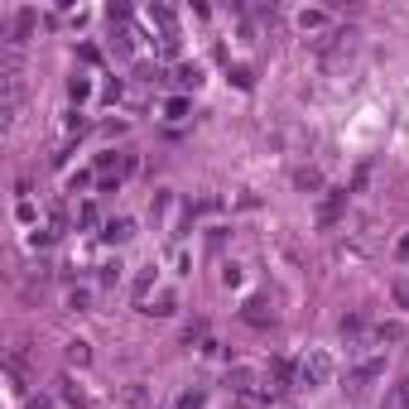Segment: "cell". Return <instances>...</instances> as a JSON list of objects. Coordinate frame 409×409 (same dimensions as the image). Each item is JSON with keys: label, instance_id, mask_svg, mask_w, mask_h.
Here are the masks:
<instances>
[{"label": "cell", "instance_id": "cell-1", "mask_svg": "<svg viewBox=\"0 0 409 409\" xmlns=\"http://www.w3.org/2000/svg\"><path fill=\"white\" fill-rule=\"evenodd\" d=\"M299 385H308V390H323V385H332V356L313 347V352L299 361Z\"/></svg>", "mask_w": 409, "mask_h": 409}, {"label": "cell", "instance_id": "cell-2", "mask_svg": "<svg viewBox=\"0 0 409 409\" xmlns=\"http://www.w3.org/2000/svg\"><path fill=\"white\" fill-rule=\"evenodd\" d=\"M260 385V376H255V366H231L226 371V390H236L241 400H270L265 390H255Z\"/></svg>", "mask_w": 409, "mask_h": 409}, {"label": "cell", "instance_id": "cell-3", "mask_svg": "<svg viewBox=\"0 0 409 409\" xmlns=\"http://www.w3.org/2000/svg\"><path fill=\"white\" fill-rule=\"evenodd\" d=\"M376 376H385V356H361V361L352 366V376H347V390L356 395V390H366Z\"/></svg>", "mask_w": 409, "mask_h": 409}, {"label": "cell", "instance_id": "cell-4", "mask_svg": "<svg viewBox=\"0 0 409 409\" xmlns=\"http://www.w3.org/2000/svg\"><path fill=\"white\" fill-rule=\"evenodd\" d=\"M130 236H135V221H130V217H111L106 226H102V241H106V245H126Z\"/></svg>", "mask_w": 409, "mask_h": 409}, {"label": "cell", "instance_id": "cell-5", "mask_svg": "<svg viewBox=\"0 0 409 409\" xmlns=\"http://www.w3.org/2000/svg\"><path fill=\"white\" fill-rule=\"evenodd\" d=\"M154 279H159V270H154V265H140V274L130 279V294H135L140 303H149V289H154Z\"/></svg>", "mask_w": 409, "mask_h": 409}, {"label": "cell", "instance_id": "cell-6", "mask_svg": "<svg viewBox=\"0 0 409 409\" xmlns=\"http://www.w3.org/2000/svg\"><path fill=\"white\" fill-rule=\"evenodd\" d=\"M241 318H245V323H255V327H265V323H274V313H270V303H265V299H245V308H241Z\"/></svg>", "mask_w": 409, "mask_h": 409}, {"label": "cell", "instance_id": "cell-7", "mask_svg": "<svg viewBox=\"0 0 409 409\" xmlns=\"http://www.w3.org/2000/svg\"><path fill=\"white\" fill-rule=\"evenodd\" d=\"M381 409H409V376H400V381H395L390 390H385Z\"/></svg>", "mask_w": 409, "mask_h": 409}, {"label": "cell", "instance_id": "cell-8", "mask_svg": "<svg viewBox=\"0 0 409 409\" xmlns=\"http://www.w3.org/2000/svg\"><path fill=\"white\" fill-rule=\"evenodd\" d=\"M342 207H347V193H327V202H323V207H318V226H332Z\"/></svg>", "mask_w": 409, "mask_h": 409}, {"label": "cell", "instance_id": "cell-9", "mask_svg": "<svg viewBox=\"0 0 409 409\" xmlns=\"http://www.w3.org/2000/svg\"><path fill=\"white\" fill-rule=\"evenodd\" d=\"M111 49H116L121 58H135V34H130V29L121 25L116 34H111Z\"/></svg>", "mask_w": 409, "mask_h": 409}, {"label": "cell", "instance_id": "cell-10", "mask_svg": "<svg viewBox=\"0 0 409 409\" xmlns=\"http://www.w3.org/2000/svg\"><path fill=\"white\" fill-rule=\"evenodd\" d=\"M29 29H34V10H20V15H15V29H10V44H25Z\"/></svg>", "mask_w": 409, "mask_h": 409}, {"label": "cell", "instance_id": "cell-11", "mask_svg": "<svg viewBox=\"0 0 409 409\" xmlns=\"http://www.w3.org/2000/svg\"><path fill=\"white\" fill-rule=\"evenodd\" d=\"M294 188H303V193L323 188V173H318V169H299V173H294Z\"/></svg>", "mask_w": 409, "mask_h": 409}, {"label": "cell", "instance_id": "cell-12", "mask_svg": "<svg viewBox=\"0 0 409 409\" xmlns=\"http://www.w3.org/2000/svg\"><path fill=\"white\" fill-rule=\"evenodd\" d=\"M121 400H126L130 409H149V390H145V385H126V395H121Z\"/></svg>", "mask_w": 409, "mask_h": 409}, {"label": "cell", "instance_id": "cell-13", "mask_svg": "<svg viewBox=\"0 0 409 409\" xmlns=\"http://www.w3.org/2000/svg\"><path fill=\"white\" fill-rule=\"evenodd\" d=\"M327 25V10H299V29H323Z\"/></svg>", "mask_w": 409, "mask_h": 409}, {"label": "cell", "instance_id": "cell-14", "mask_svg": "<svg viewBox=\"0 0 409 409\" xmlns=\"http://www.w3.org/2000/svg\"><path fill=\"white\" fill-rule=\"evenodd\" d=\"M145 313H159V318H169V313H173V294H159V299H149V303H145Z\"/></svg>", "mask_w": 409, "mask_h": 409}, {"label": "cell", "instance_id": "cell-15", "mask_svg": "<svg viewBox=\"0 0 409 409\" xmlns=\"http://www.w3.org/2000/svg\"><path fill=\"white\" fill-rule=\"evenodd\" d=\"M63 400H68L73 409H87V390H78V385L68 381V385H63Z\"/></svg>", "mask_w": 409, "mask_h": 409}, {"label": "cell", "instance_id": "cell-16", "mask_svg": "<svg viewBox=\"0 0 409 409\" xmlns=\"http://www.w3.org/2000/svg\"><path fill=\"white\" fill-rule=\"evenodd\" d=\"M202 405H207L202 390H183V395H178V409H202Z\"/></svg>", "mask_w": 409, "mask_h": 409}, {"label": "cell", "instance_id": "cell-17", "mask_svg": "<svg viewBox=\"0 0 409 409\" xmlns=\"http://www.w3.org/2000/svg\"><path fill=\"white\" fill-rule=\"evenodd\" d=\"M68 361H73V366H87V361H92L87 342H68Z\"/></svg>", "mask_w": 409, "mask_h": 409}, {"label": "cell", "instance_id": "cell-18", "mask_svg": "<svg viewBox=\"0 0 409 409\" xmlns=\"http://www.w3.org/2000/svg\"><path fill=\"white\" fill-rule=\"evenodd\" d=\"M63 130H68V135H82V130H87V121H82L78 111H68V116H63Z\"/></svg>", "mask_w": 409, "mask_h": 409}, {"label": "cell", "instance_id": "cell-19", "mask_svg": "<svg viewBox=\"0 0 409 409\" xmlns=\"http://www.w3.org/2000/svg\"><path fill=\"white\" fill-rule=\"evenodd\" d=\"M164 116H173V121L188 116V102H183V97H169V102H164Z\"/></svg>", "mask_w": 409, "mask_h": 409}, {"label": "cell", "instance_id": "cell-20", "mask_svg": "<svg viewBox=\"0 0 409 409\" xmlns=\"http://www.w3.org/2000/svg\"><path fill=\"white\" fill-rule=\"evenodd\" d=\"M68 92H73V102H87V92H92V82H87V78H73V82H68Z\"/></svg>", "mask_w": 409, "mask_h": 409}, {"label": "cell", "instance_id": "cell-21", "mask_svg": "<svg viewBox=\"0 0 409 409\" xmlns=\"http://www.w3.org/2000/svg\"><path fill=\"white\" fill-rule=\"evenodd\" d=\"M178 82H183V87H197V82H202V68H197V63H188V68L178 73Z\"/></svg>", "mask_w": 409, "mask_h": 409}, {"label": "cell", "instance_id": "cell-22", "mask_svg": "<svg viewBox=\"0 0 409 409\" xmlns=\"http://www.w3.org/2000/svg\"><path fill=\"white\" fill-rule=\"evenodd\" d=\"M87 303H92L87 289H73V294H68V308H78V313H87Z\"/></svg>", "mask_w": 409, "mask_h": 409}, {"label": "cell", "instance_id": "cell-23", "mask_svg": "<svg viewBox=\"0 0 409 409\" xmlns=\"http://www.w3.org/2000/svg\"><path fill=\"white\" fill-rule=\"evenodd\" d=\"M106 20L111 25H126L130 20V5H106Z\"/></svg>", "mask_w": 409, "mask_h": 409}, {"label": "cell", "instance_id": "cell-24", "mask_svg": "<svg viewBox=\"0 0 409 409\" xmlns=\"http://www.w3.org/2000/svg\"><path fill=\"white\" fill-rule=\"evenodd\" d=\"M102 284H121V260H111V265H102Z\"/></svg>", "mask_w": 409, "mask_h": 409}, {"label": "cell", "instance_id": "cell-25", "mask_svg": "<svg viewBox=\"0 0 409 409\" xmlns=\"http://www.w3.org/2000/svg\"><path fill=\"white\" fill-rule=\"evenodd\" d=\"M395 299H400V303H405V308H409V284H405V279L395 284Z\"/></svg>", "mask_w": 409, "mask_h": 409}, {"label": "cell", "instance_id": "cell-26", "mask_svg": "<svg viewBox=\"0 0 409 409\" xmlns=\"http://www.w3.org/2000/svg\"><path fill=\"white\" fill-rule=\"evenodd\" d=\"M400 255H409V236H405V241H400Z\"/></svg>", "mask_w": 409, "mask_h": 409}]
</instances>
